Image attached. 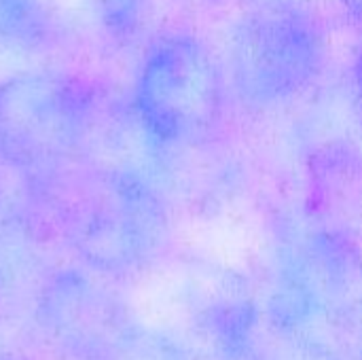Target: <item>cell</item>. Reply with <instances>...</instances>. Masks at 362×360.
I'll use <instances>...</instances> for the list:
<instances>
[{"instance_id":"obj_1","label":"cell","mask_w":362,"mask_h":360,"mask_svg":"<svg viewBox=\"0 0 362 360\" xmlns=\"http://www.w3.org/2000/svg\"><path fill=\"white\" fill-rule=\"evenodd\" d=\"M265 320L299 360H362V246L297 231L278 252Z\"/></svg>"},{"instance_id":"obj_2","label":"cell","mask_w":362,"mask_h":360,"mask_svg":"<svg viewBox=\"0 0 362 360\" xmlns=\"http://www.w3.org/2000/svg\"><path fill=\"white\" fill-rule=\"evenodd\" d=\"M231 89L223 57L195 30L155 34L140 59L132 108L159 146H206L225 127Z\"/></svg>"},{"instance_id":"obj_3","label":"cell","mask_w":362,"mask_h":360,"mask_svg":"<svg viewBox=\"0 0 362 360\" xmlns=\"http://www.w3.org/2000/svg\"><path fill=\"white\" fill-rule=\"evenodd\" d=\"M231 89L250 112H269L303 98L325 74L331 32L318 8L244 11L221 55Z\"/></svg>"},{"instance_id":"obj_4","label":"cell","mask_w":362,"mask_h":360,"mask_svg":"<svg viewBox=\"0 0 362 360\" xmlns=\"http://www.w3.org/2000/svg\"><path fill=\"white\" fill-rule=\"evenodd\" d=\"M62 227L89 267L112 276L144 269L170 240L168 212L157 191L123 170L85 174L62 206Z\"/></svg>"},{"instance_id":"obj_5","label":"cell","mask_w":362,"mask_h":360,"mask_svg":"<svg viewBox=\"0 0 362 360\" xmlns=\"http://www.w3.org/2000/svg\"><path fill=\"white\" fill-rule=\"evenodd\" d=\"M91 95L72 76L25 70L0 81V157L49 172L81 149L91 123Z\"/></svg>"},{"instance_id":"obj_6","label":"cell","mask_w":362,"mask_h":360,"mask_svg":"<svg viewBox=\"0 0 362 360\" xmlns=\"http://www.w3.org/2000/svg\"><path fill=\"white\" fill-rule=\"evenodd\" d=\"M308 225L362 246V149L329 140L305 163Z\"/></svg>"},{"instance_id":"obj_7","label":"cell","mask_w":362,"mask_h":360,"mask_svg":"<svg viewBox=\"0 0 362 360\" xmlns=\"http://www.w3.org/2000/svg\"><path fill=\"white\" fill-rule=\"evenodd\" d=\"M115 303L100 293L89 280L68 276L49 289L42 310L47 312L42 327L47 337L72 352H91L110 346L108 337L121 331Z\"/></svg>"},{"instance_id":"obj_8","label":"cell","mask_w":362,"mask_h":360,"mask_svg":"<svg viewBox=\"0 0 362 360\" xmlns=\"http://www.w3.org/2000/svg\"><path fill=\"white\" fill-rule=\"evenodd\" d=\"M64 36L66 23L53 0H0V55H40Z\"/></svg>"},{"instance_id":"obj_9","label":"cell","mask_w":362,"mask_h":360,"mask_svg":"<svg viewBox=\"0 0 362 360\" xmlns=\"http://www.w3.org/2000/svg\"><path fill=\"white\" fill-rule=\"evenodd\" d=\"M155 0H91V19L98 32L117 47L136 42L153 19Z\"/></svg>"},{"instance_id":"obj_10","label":"cell","mask_w":362,"mask_h":360,"mask_svg":"<svg viewBox=\"0 0 362 360\" xmlns=\"http://www.w3.org/2000/svg\"><path fill=\"white\" fill-rule=\"evenodd\" d=\"M246 11H305L316 8L318 0H240Z\"/></svg>"},{"instance_id":"obj_11","label":"cell","mask_w":362,"mask_h":360,"mask_svg":"<svg viewBox=\"0 0 362 360\" xmlns=\"http://www.w3.org/2000/svg\"><path fill=\"white\" fill-rule=\"evenodd\" d=\"M350 76H352V98H354V108L356 115L362 123V34L354 55H352V68H350Z\"/></svg>"},{"instance_id":"obj_12","label":"cell","mask_w":362,"mask_h":360,"mask_svg":"<svg viewBox=\"0 0 362 360\" xmlns=\"http://www.w3.org/2000/svg\"><path fill=\"white\" fill-rule=\"evenodd\" d=\"M346 19L362 34V0H335Z\"/></svg>"},{"instance_id":"obj_13","label":"cell","mask_w":362,"mask_h":360,"mask_svg":"<svg viewBox=\"0 0 362 360\" xmlns=\"http://www.w3.org/2000/svg\"><path fill=\"white\" fill-rule=\"evenodd\" d=\"M187 6H195V8H216L221 4H225L227 0H178Z\"/></svg>"}]
</instances>
